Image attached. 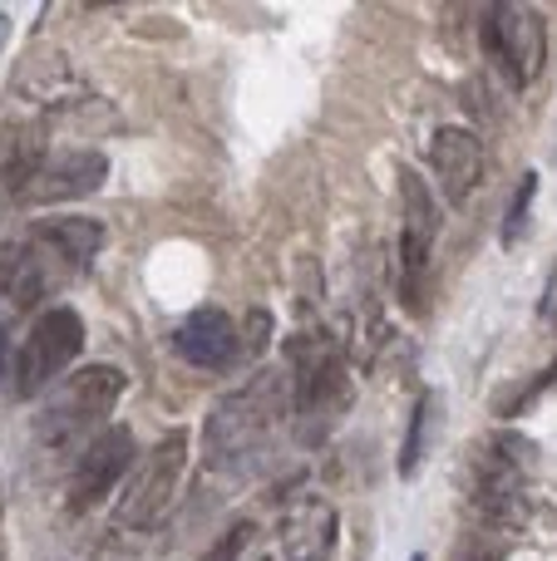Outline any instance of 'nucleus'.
<instances>
[{
  "instance_id": "1",
  "label": "nucleus",
  "mask_w": 557,
  "mask_h": 561,
  "mask_svg": "<svg viewBox=\"0 0 557 561\" xmlns=\"http://www.w3.org/2000/svg\"><path fill=\"white\" fill-rule=\"evenodd\" d=\"M292 419V375L286 369H266L247 389L227 394L207 419V463L217 473H252L266 454H272V434Z\"/></svg>"
},
{
  "instance_id": "2",
  "label": "nucleus",
  "mask_w": 557,
  "mask_h": 561,
  "mask_svg": "<svg viewBox=\"0 0 557 561\" xmlns=\"http://www.w3.org/2000/svg\"><path fill=\"white\" fill-rule=\"evenodd\" d=\"M286 375H292V419L302 424L306 444H316L331 434V424L345 414V399H351L336 335H326V330L292 335L286 340Z\"/></svg>"
},
{
  "instance_id": "3",
  "label": "nucleus",
  "mask_w": 557,
  "mask_h": 561,
  "mask_svg": "<svg viewBox=\"0 0 557 561\" xmlns=\"http://www.w3.org/2000/svg\"><path fill=\"white\" fill-rule=\"evenodd\" d=\"M528 473H533V444L528 438L499 434L474 454V483H469V503L499 533H519L528 523L533 503H528Z\"/></svg>"
},
{
  "instance_id": "4",
  "label": "nucleus",
  "mask_w": 557,
  "mask_h": 561,
  "mask_svg": "<svg viewBox=\"0 0 557 561\" xmlns=\"http://www.w3.org/2000/svg\"><path fill=\"white\" fill-rule=\"evenodd\" d=\"M118 394H124V369L84 365L79 375H69L65 385L45 399V409H39V419H35V434L45 438L49 448L79 444L89 428L104 424L109 409L118 404Z\"/></svg>"
},
{
  "instance_id": "5",
  "label": "nucleus",
  "mask_w": 557,
  "mask_h": 561,
  "mask_svg": "<svg viewBox=\"0 0 557 561\" xmlns=\"http://www.w3.org/2000/svg\"><path fill=\"white\" fill-rule=\"evenodd\" d=\"M183 468H187V428H173V434L158 438V444L134 463V473L124 478L118 503H114V527L148 533V527L173 507L178 483H183Z\"/></svg>"
},
{
  "instance_id": "6",
  "label": "nucleus",
  "mask_w": 557,
  "mask_h": 561,
  "mask_svg": "<svg viewBox=\"0 0 557 561\" xmlns=\"http://www.w3.org/2000/svg\"><path fill=\"white\" fill-rule=\"evenodd\" d=\"M79 350H84V320H79V310H69V306L45 310V316L25 330L15 359H10V394L35 399L49 379L75 365Z\"/></svg>"
},
{
  "instance_id": "7",
  "label": "nucleus",
  "mask_w": 557,
  "mask_h": 561,
  "mask_svg": "<svg viewBox=\"0 0 557 561\" xmlns=\"http://www.w3.org/2000/svg\"><path fill=\"white\" fill-rule=\"evenodd\" d=\"M65 280H69V266L55 252H45L35 237L0 247V385L10 379V359H5L10 325L25 310H35L55 286H65Z\"/></svg>"
},
{
  "instance_id": "8",
  "label": "nucleus",
  "mask_w": 557,
  "mask_h": 561,
  "mask_svg": "<svg viewBox=\"0 0 557 561\" xmlns=\"http://www.w3.org/2000/svg\"><path fill=\"white\" fill-rule=\"evenodd\" d=\"M400 242H395V290L410 310H424V290H430V247L440 232V213L414 168H400Z\"/></svg>"
},
{
  "instance_id": "9",
  "label": "nucleus",
  "mask_w": 557,
  "mask_h": 561,
  "mask_svg": "<svg viewBox=\"0 0 557 561\" xmlns=\"http://www.w3.org/2000/svg\"><path fill=\"white\" fill-rule=\"evenodd\" d=\"M109 178V158L99 148H55L39 158V168L15 187V203L25 207H55L79 203V197L99 193Z\"/></svg>"
},
{
  "instance_id": "10",
  "label": "nucleus",
  "mask_w": 557,
  "mask_h": 561,
  "mask_svg": "<svg viewBox=\"0 0 557 561\" xmlns=\"http://www.w3.org/2000/svg\"><path fill=\"white\" fill-rule=\"evenodd\" d=\"M128 473H134V434L124 424H114L79 448L75 473H69V507L75 513L99 507L114 488H124Z\"/></svg>"
},
{
  "instance_id": "11",
  "label": "nucleus",
  "mask_w": 557,
  "mask_h": 561,
  "mask_svg": "<svg viewBox=\"0 0 557 561\" xmlns=\"http://www.w3.org/2000/svg\"><path fill=\"white\" fill-rule=\"evenodd\" d=\"M484 39L509 69L513 84H533L543 75V55H548V25L533 5H493L484 20Z\"/></svg>"
},
{
  "instance_id": "12",
  "label": "nucleus",
  "mask_w": 557,
  "mask_h": 561,
  "mask_svg": "<svg viewBox=\"0 0 557 561\" xmlns=\"http://www.w3.org/2000/svg\"><path fill=\"white\" fill-rule=\"evenodd\" d=\"M15 94L39 108H69V104H84L89 84L69 69V59L59 49H35L15 75Z\"/></svg>"
},
{
  "instance_id": "13",
  "label": "nucleus",
  "mask_w": 557,
  "mask_h": 561,
  "mask_svg": "<svg viewBox=\"0 0 557 561\" xmlns=\"http://www.w3.org/2000/svg\"><path fill=\"white\" fill-rule=\"evenodd\" d=\"M430 163L440 173V187L454 207L469 203V193L479 187L484 178V148H479V134L474 128H440L434 134V148H430Z\"/></svg>"
},
{
  "instance_id": "14",
  "label": "nucleus",
  "mask_w": 557,
  "mask_h": 561,
  "mask_svg": "<svg viewBox=\"0 0 557 561\" xmlns=\"http://www.w3.org/2000/svg\"><path fill=\"white\" fill-rule=\"evenodd\" d=\"M173 345H178V355H183L187 365H197V369L237 365V325H232V316H227V310H217V306L193 310V316L178 325Z\"/></svg>"
},
{
  "instance_id": "15",
  "label": "nucleus",
  "mask_w": 557,
  "mask_h": 561,
  "mask_svg": "<svg viewBox=\"0 0 557 561\" xmlns=\"http://www.w3.org/2000/svg\"><path fill=\"white\" fill-rule=\"evenodd\" d=\"M336 552V507L306 497L282 517V557L286 561H331Z\"/></svg>"
},
{
  "instance_id": "16",
  "label": "nucleus",
  "mask_w": 557,
  "mask_h": 561,
  "mask_svg": "<svg viewBox=\"0 0 557 561\" xmlns=\"http://www.w3.org/2000/svg\"><path fill=\"white\" fill-rule=\"evenodd\" d=\"M30 237H35L45 252H55L59 262L69 266V276L89 272L94 256L104 252V227H99L94 217H45V222L30 227Z\"/></svg>"
},
{
  "instance_id": "17",
  "label": "nucleus",
  "mask_w": 557,
  "mask_h": 561,
  "mask_svg": "<svg viewBox=\"0 0 557 561\" xmlns=\"http://www.w3.org/2000/svg\"><path fill=\"white\" fill-rule=\"evenodd\" d=\"M434 414H440V399H434V394H420V404H414V419H410V434H405V448H400V473H405V478L420 468L424 444H430Z\"/></svg>"
},
{
  "instance_id": "18",
  "label": "nucleus",
  "mask_w": 557,
  "mask_h": 561,
  "mask_svg": "<svg viewBox=\"0 0 557 561\" xmlns=\"http://www.w3.org/2000/svg\"><path fill=\"white\" fill-rule=\"evenodd\" d=\"M533 193H538V178L523 173L519 187H513V203H509V217H503V247H513L523 232H528V213H533Z\"/></svg>"
},
{
  "instance_id": "19",
  "label": "nucleus",
  "mask_w": 557,
  "mask_h": 561,
  "mask_svg": "<svg viewBox=\"0 0 557 561\" xmlns=\"http://www.w3.org/2000/svg\"><path fill=\"white\" fill-rule=\"evenodd\" d=\"M272 340V316L266 310H252L247 316V330H237V359H257Z\"/></svg>"
},
{
  "instance_id": "20",
  "label": "nucleus",
  "mask_w": 557,
  "mask_h": 561,
  "mask_svg": "<svg viewBox=\"0 0 557 561\" xmlns=\"http://www.w3.org/2000/svg\"><path fill=\"white\" fill-rule=\"evenodd\" d=\"M252 537H257L252 523H232V527H227V533L213 542V552H207L203 561H242V552L252 547Z\"/></svg>"
},
{
  "instance_id": "21",
  "label": "nucleus",
  "mask_w": 557,
  "mask_h": 561,
  "mask_svg": "<svg viewBox=\"0 0 557 561\" xmlns=\"http://www.w3.org/2000/svg\"><path fill=\"white\" fill-rule=\"evenodd\" d=\"M553 385H557V359L548 365V375H543V379H533V385L523 389V394H513V399H499V414H523V409L533 404V394H543V389H553Z\"/></svg>"
},
{
  "instance_id": "22",
  "label": "nucleus",
  "mask_w": 557,
  "mask_h": 561,
  "mask_svg": "<svg viewBox=\"0 0 557 561\" xmlns=\"http://www.w3.org/2000/svg\"><path fill=\"white\" fill-rule=\"evenodd\" d=\"M10 35V15H5V10H0V39H5Z\"/></svg>"
},
{
  "instance_id": "23",
  "label": "nucleus",
  "mask_w": 557,
  "mask_h": 561,
  "mask_svg": "<svg viewBox=\"0 0 557 561\" xmlns=\"http://www.w3.org/2000/svg\"><path fill=\"white\" fill-rule=\"evenodd\" d=\"M0 561H5V542H0Z\"/></svg>"
},
{
  "instance_id": "24",
  "label": "nucleus",
  "mask_w": 557,
  "mask_h": 561,
  "mask_svg": "<svg viewBox=\"0 0 557 561\" xmlns=\"http://www.w3.org/2000/svg\"><path fill=\"white\" fill-rule=\"evenodd\" d=\"M414 561H424V557H414Z\"/></svg>"
}]
</instances>
